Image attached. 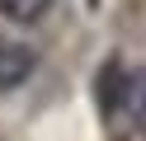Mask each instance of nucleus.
<instances>
[{"label":"nucleus","mask_w":146,"mask_h":141,"mask_svg":"<svg viewBox=\"0 0 146 141\" xmlns=\"http://www.w3.org/2000/svg\"><path fill=\"white\" fill-rule=\"evenodd\" d=\"M113 99H118V113H123L137 132H146V66L123 75V85H118Z\"/></svg>","instance_id":"2"},{"label":"nucleus","mask_w":146,"mask_h":141,"mask_svg":"<svg viewBox=\"0 0 146 141\" xmlns=\"http://www.w3.org/2000/svg\"><path fill=\"white\" fill-rule=\"evenodd\" d=\"M33 66H38V52H33V47H24L19 38L0 33V94L19 89V85L33 75Z\"/></svg>","instance_id":"1"},{"label":"nucleus","mask_w":146,"mask_h":141,"mask_svg":"<svg viewBox=\"0 0 146 141\" xmlns=\"http://www.w3.org/2000/svg\"><path fill=\"white\" fill-rule=\"evenodd\" d=\"M47 9H52V0H0V14L10 24H38Z\"/></svg>","instance_id":"3"}]
</instances>
